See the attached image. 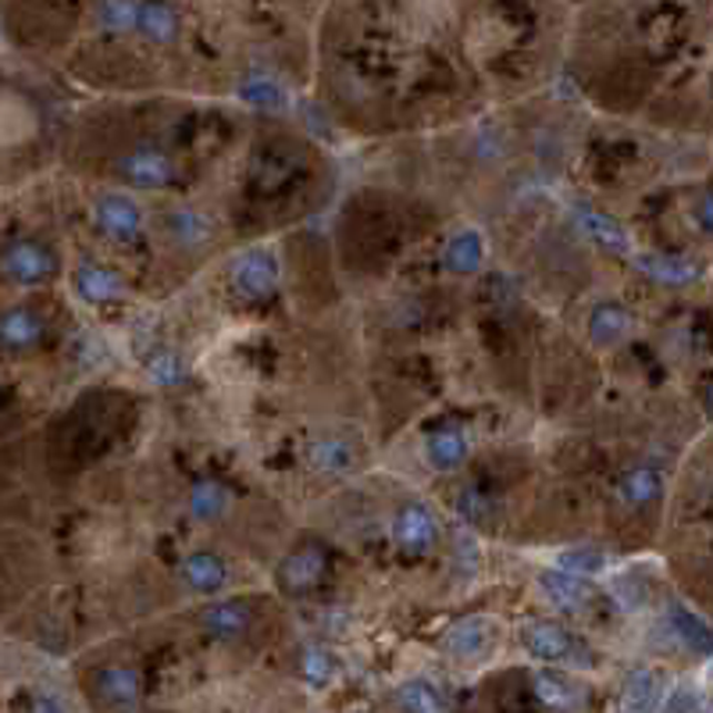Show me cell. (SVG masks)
Here are the masks:
<instances>
[{"mask_svg": "<svg viewBox=\"0 0 713 713\" xmlns=\"http://www.w3.org/2000/svg\"><path fill=\"white\" fill-rule=\"evenodd\" d=\"M492 646V624L485 617H468L446 635V650L461 660H479Z\"/></svg>", "mask_w": 713, "mask_h": 713, "instance_id": "cell-7", "label": "cell"}, {"mask_svg": "<svg viewBox=\"0 0 713 713\" xmlns=\"http://www.w3.org/2000/svg\"><path fill=\"white\" fill-rule=\"evenodd\" d=\"M0 264H4V275L11 282H22V285H40L58 271L54 253H47L40 243H14Z\"/></svg>", "mask_w": 713, "mask_h": 713, "instance_id": "cell-2", "label": "cell"}, {"mask_svg": "<svg viewBox=\"0 0 713 713\" xmlns=\"http://www.w3.org/2000/svg\"><path fill=\"white\" fill-rule=\"evenodd\" d=\"M424 456H429V464L435 471H453L464 464L468 456V439L456 432V429H443L429 435V443H424Z\"/></svg>", "mask_w": 713, "mask_h": 713, "instance_id": "cell-16", "label": "cell"}, {"mask_svg": "<svg viewBox=\"0 0 713 713\" xmlns=\"http://www.w3.org/2000/svg\"><path fill=\"white\" fill-rule=\"evenodd\" d=\"M329 671H332V664H329V656H311V664H308V677L311 682H325L329 677Z\"/></svg>", "mask_w": 713, "mask_h": 713, "instance_id": "cell-32", "label": "cell"}, {"mask_svg": "<svg viewBox=\"0 0 713 713\" xmlns=\"http://www.w3.org/2000/svg\"><path fill=\"white\" fill-rule=\"evenodd\" d=\"M656 692H660V682H656V674L653 671H639L632 682H627V706H635V710H650L656 706Z\"/></svg>", "mask_w": 713, "mask_h": 713, "instance_id": "cell-25", "label": "cell"}, {"mask_svg": "<svg viewBox=\"0 0 713 713\" xmlns=\"http://www.w3.org/2000/svg\"><path fill=\"white\" fill-rule=\"evenodd\" d=\"M100 26L111 32H129L140 26V4L132 0H104L100 4Z\"/></svg>", "mask_w": 713, "mask_h": 713, "instance_id": "cell-24", "label": "cell"}, {"mask_svg": "<svg viewBox=\"0 0 713 713\" xmlns=\"http://www.w3.org/2000/svg\"><path fill=\"white\" fill-rule=\"evenodd\" d=\"M97 689L108 695V703H132L140 692V674L132 667H108L97 674Z\"/></svg>", "mask_w": 713, "mask_h": 713, "instance_id": "cell-22", "label": "cell"}, {"mask_svg": "<svg viewBox=\"0 0 713 713\" xmlns=\"http://www.w3.org/2000/svg\"><path fill=\"white\" fill-rule=\"evenodd\" d=\"M76 285H79V293L87 300H93V303L114 300L118 293H122V282H118L114 271L100 268V264H82L79 275H76Z\"/></svg>", "mask_w": 713, "mask_h": 713, "instance_id": "cell-18", "label": "cell"}, {"mask_svg": "<svg viewBox=\"0 0 713 713\" xmlns=\"http://www.w3.org/2000/svg\"><path fill=\"white\" fill-rule=\"evenodd\" d=\"M393 535L396 542L406 550V553H429L435 546V539H439V524L432 518V511L424 503H411V506H403L396 524H393Z\"/></svg>", "mask_w": 713, "mask_h": 713, "instance_id": "cell-3", "label": "cell"}, {"mask_svg": "<svg viewBox=\"0 0 713 713\" xmlns=\"http://www.w3.org/2000/svg\"><path fill=\"white\" fill-rule=\"evenodd\" d=\"M150 43H172L179 37V14L172 4H164V0H143L140 4V26Z\"/></svg>", "mask_w": 713, "mask_h": 713, "instance_id": "cell-10", "label": "cell"}, {"mask_svg": "<svg viewBox=\"0 0 713 713\" xmlns=\"http://www.w3.org/2000/svg\"><path fill=\"white\" fill-rule=\"evenodd\" d=\"M703 403H706V414L713 418V385L706 389V400H703Z\"/></svg>", "mask_w": 713, "mask_h": 713, "instance_id": "cell-35", "label": "cell"}, {"mask_svg": "<svg viewBox=\"0 0 713 713\" xmlns=\"http://www.w3.org/2000/svg\"><path fill=\"white\" fill-rule=\"evenodd\" d=\"M118 172H122L125 182L143 185V190H161L175 179V164L172 158L158 147H135L129 154L118 161Z\"/></svg>", "mask_w": 713, "mask_h": 713, "instance_id": "cell-1", "label": "cell"}, {"mask_svg": "<svg viewBox=\"0 0 713 713\" xmlns=\"http://www.w3.org/2000/svg\"><path fill=\"white\" fill-rule=\"evenodd\" d=\"M225 506V492L218 485H197L193 489V514L197 518H214Z\"/></svg>", "mask_w": 713, "mask_h": 713, "instance_id": "cell-29", "label": "cell"}, {"mask_svg": "<svg viewBox=\"0 0 713 713\" xmlns=\"http://www.w3.org/2000/svg\"><path fill=\"white\" fill-rule=\"evenodd\" d=\"M250 621H253L250 606H247V603H235V600L214 603V606L203 610V627H208V632L218 635V639H232V635L247 632Z\"/></svg>", "mask_w": 713, "mask_h": 713, "instance_id": "cell-14", "label": "cell"}, {"mask_svg": "<svg viewBox=\"0 0 713 713\" xmlns=\"http://www.w3.org/2000/svg\"><path fill=\"white\" fill-rule=\"evenodd\" d=\"M639 268L646 271V275H653L656 282H667V285H685L700 275V268L685 258H653V253L639 258Z\"/></svg>", "mask_w": 713, "mask_h": 713, "instance_id": "cell-20", "label": "cell"}, {"mask_svg": "<svg viewBox=\"0 0 713 713\" xmlns=\"http://www.w3.org/2000/svg\"><path fill=\"white\" fill-rule=\"evenodd\" d=\"M667 706H671V710H692V706H700V700H695V695H685V692H682V695H674V700H671Z\"/></svg>", "mask_w": 713, "mask_h": 713, "instance_id": "cell-34", "label": "cell"}, {"mask_svg": "<svg viewBox=\"0 0 713 713\" xmlns=\"http://www.w3.org/2000/svg\"><path fill=\"white\" fill-rule=\"evenodd\" d=\"M97 225L104 229L111 240L129 243V240H135V235H140L143 214H140V208H135L129 197H104V200L97 203Z\"/></svg>", "mask_w": 713, "mask_h": 713, "instance_id": "cell-4", "label": "cell"}, {"mask_svg": "<svg viewBox=\"0 0 713 713\" xmlns=\"http://www.w3.org/2000/svg\"><path fill=\"white\" fill-rule=\"evenodd\" d=\"M521 642L535 660H550V664H556V660H568L574 653V639L553 621H532L521 632Z\"/></svg>", "mask_w": 713, "mask_h": 713, "instance_id": "cell-5", "label": "cell"}, {"mask_svg": "<svg viewBox=\"0 0 713 713\" xmlns=\"http://www.w3.org/2000/svg\"><path fill=\"white\" fill-rule=\"evenodd\" d=\"M560 564H564L571 574H596L603 568V556L592 553V550H579V553H568Z\"/></svg>", "mask_w": 713, "mask_h": 713, "instance_id": "cell-30", "label": "cell"}, {"mask_svg": "<svg viewBox=\"0 0 713 713\" xmlns=\"http://www.w3.org/2000/svg\"><path fill=\"white\" fill-rule=\"evenodd\" d=\"M182 579L197 592H218L225 585V564L214 553H193L182 564Z\"/></svg>", "mask_w": 713, "mask_h": 713, "instance_id": "cell-17", "label": "cell"}, {"mask_svg": "<svg viewBox=\"0 0 713 713\" xmlns=\"http://www.w3.org/2000/svg\"><path fill=\"white\" fill-rule=\"evenodd\" d=\"M443 261L450 271H456V275H471V271H479L482 261H485V243H482V235L479 232H456L453 240L446 243L443 250Z\"/></svg>", "mask_w": 713, "mask_h": 713, "instance_id": "cell-13", "label": "cell"}, {"mask_svg": "<svg viewBox=\"0 0 713 713\" xmlns=\"http://www.w3.org/2000/svg\"><path fill=\"white\" fill-rule=\"evenodd\" d=\"M154 375H158L161 382H175V379H179V364L172 361V356H161V361L154 364Z\"/></svg>", "mask_w": 713, "mask_h": 713, "instance_id": "cell-33", "label": "cell"}, {"mask_svg": "<svg viewBox=\"0 0 713 713\" xmlns=\"http://www.w3.org/2000/svg\"><path fill=\"white\" fill-rule=\"evenodd\" d=\"M172 232L179 243H203L208 240V222L193 211H172Z\"/></svg>", "mask_w": 713, "mask_h": 713, "instance_id": "cell-27", "label": "cell"}, {"mask_svg": "<svg viewBox=\"0 0 713 713\" xmlns=\"http://www.w3.org/2000/svg\"><path fill=\"white\" fill-rule=\"evenodd\" d=\"M627 332H632V314H627L624 308H617V303H603V308H596V314H592V321H589V335L596 347H614Z\"/></svg>", "mask_w": 713, "mask_h": 713, "instance_id": "cell-15", "label": "cell"}, {"mask_svg": "<svg viewBox=\"0 0 713 713\" xmlns=\"http://www.w3.org/2000/svg\"><path fill=\"white\" fill-rule=\"evenodd\" d=\"M321 571H325V553L318 546H308L293 553L282 568V585L290 592H308L321 582Z\"/></svg>", "mask_w": 713, "mask_h": 713, "instance_id": "cell-8", "label": "cell"}, {"mask_svg": "<svg viewBox=\"0 0 713 713\" xmlns=\"http://www.w3.org/2000/svg\"><path fill=\"white\" fill-rule=\"evenodd\" d=\"M43 339V318L32 311H8L0 318V347L8 350H26L37 347Z\"/></svg>", "mask_w": 713, "mask_h": 713, "instance_id": "cell-9", "label": "cell"}, {"mask_svg": "<svg viewBox=\"0 0 713 713\" xmlns=\"http://www.w3.org/2000/svg\"><path fill=\"white\" fill-rule=\"evenodd\" d=\"M400 706H406V710H443L446 700L432 685L411 682V685H403V692H400Z\"/></svg>", "mask_w": 713, "mask_h": 713, "instance_id": "cell-26", "label": "cell"}, {"mask_svg": "<svg viewBox=\"0 0 713 713\" xmlns=\"http://www.w3.org/2000/svg\"><path fill=\"white\" fill-rule=\"evenodd\" d=\"M232 282L247 300H264L271 290H275L279 268H275V261L268 258V253H250V258H243L240 264H235Z\"/></svg>", "mask_w": 713, "mask_h": 713, "instance_id": "cell-6", "label": "cell"}, {"mask_svg": "<svg viewBox=\"0 0 713 713\" xmlns=\"http://www.w3.org/2000/svg\"><path fill=\"white\" fill-rule=\"evenodd\" d=\"M695 222H700V229L703 232H710L713 235V193L710 197H703V203L695 208Z\"/></svg>", "mask_w": 713, "mask_h": 713, "instance_id": "cell-31", "label": "cell"}, {"mask_svg": "<svg viewBox=\"0 0 713 713\" xmlns=\"http://www.w3.org/2000/svg\"><path fill=\"white\" fill-rule=\"evenodd\" d=\"M539 695L546 700L550 706H560V710H568V706H579L582 703V692L574 682H568V677H560V674H539V682H535Z\"/></svg>", "mask_w": 713, "mask_h": 713, "instance_id": "cell-23", "label": "cell"}, {"mask_svg": "<svg viewBox=\"0 0 713 713\" xmlns=\"http://www.w3.org/2000/svg\"><path fill=\"white\" fill-rule=\"evenodd\" d=\"M574 222H579L582 232H589L592 240H596L600 247H606V250H614V253H627V250H632L627 232L614 222V218H606L603 211L579 208V211H574Z\"/></svg>", "mask_w": 713, "mask_h": 713, "instance_id": "cell-11", "label": "cell"}, {"mask_svg": "<svg viewBox=\"0 0 713 713\" xmlns=\"http://www.w3.org/2000/svg\"><path fill=\"white\" fill-rule=\"evenodd\" d=\"M542 589H546L550 596H553L560 606H564V610H579V606H585V600H589L585 582L579 579V574H571V571L542 574Z\"/></svg>", "mask_w": 713, "mask_h": 713, "instance_id": "cell-19", "label": "cell"}, {"mask_svg": "<svg viewBox=\"0 0 713 713\" xmlns=\"http://www.w3.org/2000/svg\"><path fill=\"white\" fill-rule=\"evenodd\" d=\"M671 627H674V635L682 639L692 653L713 656V627L703 617H695L689 606H682V603L671 606Z\"/></svg>", "mask_w": 713, "mask_h": 713, "instance_id": "cell-12", "label": "cell"}, {"mask_svg": "<svg viewBox=\"0 0 713 713\" xmlns=\"http://www.w3.org/2000/svg\"><path fill=\"white\" fill-rule=\"evenodd\" d=\"M311 461L325 471H347L350 468V450L343 443H335V439H325V443H318L311 450Z\"/></svg>", "mask_w": 713, "mask_h": 713, "instance_id": "cell-28", "label": "cell"}, {"mask_svg": "<svg viewBox=\"0 0 713 713\" xmlns=\"http://www.w3.org/2000/svg\"><path fill=\"white\" fill-rule=\"evenodd\" d=\"M660 489H664V482H660V474L653 468H635L621 479V500L642 506V503H653L660 496Z\"/></svg>", "mask_w": 713, "mask_h": 713, "instance_id": "cell-21", "label": "cell"}]
</instances>
